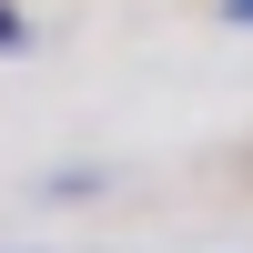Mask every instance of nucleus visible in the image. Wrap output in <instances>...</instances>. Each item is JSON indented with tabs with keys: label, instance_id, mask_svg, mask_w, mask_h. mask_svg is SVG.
<instances>
[{
	"label": "nucleus",
	"instance_id": "obj_1",
	"mask_svg": "<svg viewBox=\"0 0 253 253\" xmlns=\"http://www.w3.org/2000/svg\"><path fill=\"white\" fill-rule=\"evenodd\" d=\"M0 51H20V0H0Z\"/></svg>",
	"mask_w": 253,
	"mask_h": 253
},
{
	"label": "nucleus",
	"instance_id": "obj_2",
	"mask_svg": "<svg viewBox=\"0 0 253 253\" xmlns=\"http://www.w3.org/2000/svg\"><path fill=\"white\" fill-rule=\"evenodd\" d=\"M223 10H233V20H243V31H253V0H223Z\"/></svg>",
	"mask_w": 253,
	"mask_h": 253
}]
</instances>
